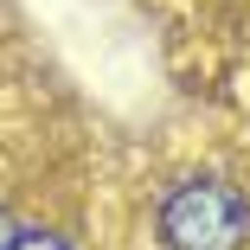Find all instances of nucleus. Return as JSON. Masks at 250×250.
Listing matches in <instances>:
<instances>
[{
    "instance_id": "obj_1",
    "label": "nucleus",
    "mask_w": 250,
    "mask_h": 250,
    "mask_svg": "<svg viewBox=\"0 0 250 250\" xmlns=\"http://www.w3.org/2000/svg\"><path fill=\"white\" fill-rule=\"evenodd\" d=\"M250 199L231 180H186L161 199V244L167 250H244Z\"/></svg>"
},
{
    "instance_id": "obj_2",
    "label": "nucleus",
    "mask_w": 250,
    "mask_h": 250,
    "mask_svg": "<svg viewBox=\"0 0 250 250\" xmlns=\"http://www.w3.org/2000/svg\"><path fill=\"white\" fill-rule=\"evenodd\" d=\"M0 250H71L64 237H52V231H7V244Z\"/></svg>"
},
{
    "instance_id": "obj_3",
    "label": "nucleus",
    "mask_w": 250,
    "mask_h": 250,
    "mask_svg": "<svg viewBox=\"0 0 250 250\" xmlns=\"http://www.w3.org/2000/svg\"><path fill=\"white\" fill-rule=\"evenodd\" d=\"M0 244H7V225H0Z\"/></svg>"
}]
</instances>
